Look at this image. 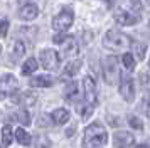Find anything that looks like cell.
Wrapping results in <instances>:
<instances>
[{
  "instance_id": "18",
  "label": "cell",
  "mask_w": 150,
  "mask_h": 148,
  "mask_svg": "<svg viewBox=\"0 0 150 148\" xmlns=\"http://www.w3.org/2000/svg\"><path fill=\"white\" fill-rule=\"evenodd\" d=\"M15 141L24 145V147H29V145H32V136L24 128H17L15 130Z\"/></svg>"
},
{
  "instance_id": "14",
  "label": "cell",
  "mask_w": 150,
  "mask_h": 148,
  "mask_svg": "<svg viewBox=\"0 0 150 148\" xmlns=\"http://www.w3.org/2000/svg\"><path fill=\"white\" fill-rule=\"evenodd\" d=\"M10 99H14L15 104H24V106H30V104H35V99L37 96L32 93H17L15 96H12Z\"/></svg>"
},
{
  "instance_id": "6",
  "label": "cell",
  "mask_w": 150,
  "mask_h": 148,
  "mask_svg": "<svg viewBox=\"0 0 150 148\" xmlns=\"http://www.w3.org/2000/svg\"><path fill=\"white\" fill-rule=\"evenodd\" d=\"M54 44H59L62 49V52H64V56L66 57H74L76 54H78V42H76L74 37H71V35H62V34H59V35H54Z\"/></svg>"
},
{
  "instance_id": "32",
  "label": "cell",
  "mask_w": 150,
  "mask_h": 148,
  "mask_svg": "<svg viewBox=\"0 0 150 148\" xmlns=\"http://www.w3.org/2000/svg\"><path fill=\"white\" fill-rule=\"evenodd\" d=\"M0 54H2V46H0Z\"/></svg>"
},
{
  "instance_id": "12",
  "label": "cell",
  "mask_w": 150,
  "mask_h": 148,
  "mask_svg": "<svg viewBox=\"0 0 150 148\" xmlns=\"http://www.w3.org/2000/svg\"><path fill=\"white\" fill-rule=\"evenodd\" d=\"M19 15H21L22 20H34L37 19V15H39V8L35 4H24V5L19 8Z\"/></svg>"
},
{
  "instance_id": "20",
  "label": "cell",
  "mask_w": 150,
  "mask_h": 148,
  "mask_svg": "<svg viewBox=\"0 0 150 148\" xmlns=\"http://www.w3.org/2000/svg\"><path fill=\"white\" fill-rule=\"evenodd\" d=\"M10 120L17 121L19 125L27 126L29 123H30V114H29L25 109H22V111H17V113H12V114H10Z\"/></svg>"
},
{
  "instance_id": "9",
  "label": "cell",
  "mask_w": 150,
  "mask_h": 148,
  "mask_svg": "<svg viewBox=\"0 0 150 148\" xmlns=\"http://www.w3.org/2000/svg\"><path fill=\"white\" fill-rule=\"evenodd\" d=\"M120 94H122V98L125 101H133L135 98V86H133V81L130 76L127 74H122V78H120Z\"/></svg>"
},
{
  "instance_id": "30",
  "label": "cell",
  "mask_w": 150,
  "mask_h": 148,
  "mask_svg": "<svg viewBox=\"0 0 150 148\" xmlns=\"http://www.w3.org/2000/svg\"><path fill=\"white\" fill-rule=\"evenodd\" d=\"M135 148H149V145H147V143H142V145H138V147H135Z\"/></svg>"
},
{
  "instance_id": "7",
  "label": "cell",
  "mask_w": 150,
  "mask_h": 148,
  "mask_svg": "<svg viewBox=\"0 0 150 148\" xmlns=\"http://www.w3.org/2000/svg\"><path fill=\"white\" fill-rule=\"evenodd\" d=\"M83 93H84V103L95 106L98 103V87L91 76H84L83 79Z\"/></svg>"
},
{
  "instance_id": "27",
  "label": "cell",
  "mask_w": 150,
  "mask_h": 148,
  "mask_svg": "<svg viewBox=\"0 0 150 148\" xmlns=\"http://www.w3.org/2000/svg\"><path fill=\"white\" fill-rule=\"evenodd\" d=\"M135 52L140 59H143V56H145V46L140 47V44H135Z\"/></svg>"
},
{
  "instance_id": "17",
  "label": "cell",
  "mask_w": 150,
  "mask_h": 148,
  "mask_svg": "<svg viewBox=\"0 0 150 148\" xmlns=\"http://www.w3.org/2000/svg\"><path fill=\"white\" fill-rule=\"evenodd\" d=\"M52 84H54V81L49 76H35V78H32L29 81L30 87H51Z\"/></svg>"
},
{
  "instance_id": "15",
  "label": "cell",
  "mask_w": 150,
  "mask_h": 148,
  "mask_svg": "<svg viewBox=\"0 0 150 148\" xmlns=\"http://www.w3.org/2000/svg\"><path fill=\"white\" fill-rule=\"evenodd\" d=\"M51 118H52L54 125H66L69 121V118H71V113L68 109H64V108H57V109H54L51 113Z\"/></svg>"
},
{
  "instance_id": "16",
  "label": "cell",
  "mask_w": 150,
  "mask_h": 148,
  "mask_svg": "<svg viewBox=\"0 0 150 148\" xmlns=\"http://www.w3.org/2000/svg\"><path fill=\"white\" fill-rule=\"evenodd\" d=\"M24 54H25V44L19 39L12 40V44H10V57H12V61L21 59Z\"/></svg>"
},
{
  "instance_id": "26",
  "label": "cell",
  "mask_w": 150,
  "mask_h": 148,
  "mask_svg": "<svg viewBox=\"0 0 150 148\" xmlns=\"http://www.w3.org/2000/svg\"><path fill=\"white\" fill-rule=\"evenodd\" d=\"M130 126L135 128V130H142L143 125H142V121L138 120V118H132V120H130Z\"/></svg>"
},
{
  "instance_id": "11",
  "label": "cell",
  "mask_w": 150,
  "mask_h": 148,
  "mask_svg": "<svg viewBox=\"0 0 150 148\" xmlns=\"http://www.w3.org/2000/svg\"><path fill=\"white\" fill-rule=\"evenodd\" d=\"M135 143V136L128 131H118L113 135V147L116 148H128Z\"/></svg>"
},
{
  "instance_id": "25",
  "label": "cell",
  "mask_w": 150,
  "mask_h": 148,
  "mask_svg": "<svg viewBox=\"0 0 150 148\" xmlns=\"http://www.w3.org/2000/svg\"><path fill=\"white\" fill-rule=\"evenodd\" d=\"M7 32H8V20L0 19V37H5Z\"/></svg>"
},
{
  "instance_id": "5",
  "label": "cell",
  "mask_w": 150,
  "mask_h": 148,
  "mask_svg": "<svg viewBox=\"0 0 150 148\" xmlns=\"http://www.w3.org/2000/svg\"><path fill=\"white\" fill-rule=\"evenodd\" d=\"M39 61H41V66L46 71H56L61 64V56L54 49H44L39 54Z\"/></svg>"
},
{
  "instance_id": "24",
  "label": "cell",
  "mask_w": 150,
  "mask_h": 148,
  "mask_svg": "<svg viewBox=\"0 0 150 148\" xmlns=\"http://www.w3.org/2000/svg\"><path fill=\"white\" fill-rule=\"evenodd\" d=\"M93 108H95V106H91V104H88V103L79 104V113H81L83 120H88L89 116H91V113H93Z\"/></svg>"
},
{
  "instance_id": "33",
  "label": "cell",
  "mask_w": 150,
  "mask_h": 148,
  "mask_svg": "<svg viewBox=\"0 0 150 148\" xmlns=\"http://www.w3.org/2000/svg\"><path fill=\"white\" fill-rule=\"evenodd\" d=\"M147 4H149V0H147Z\"/></svg>"
},
{
  "instance_id": "10",
  "label": "cell",
  "mask_w": 150,
  "mask_h": 148,
  "mask_svg": "<svg viewBox=\"0 0 150 148\" xmlns=\"http://www.w3.org/2000/svg\"><path fill=\"white\" fill-rule=\"evenodd\" d=\"M103 71H105V79L108 84H113L118 78V64L116 57H106L103 62Z\"/></svg>"
},
{
  "instance_id": "34",
  "label": "cell",
  "mask_w": 150,
  "mask_h": 148,
  "mask_svg": "<svg viewBox=\"0 0 150 148\" xmlns=\"http://www.w3.org/2000/svg\"><path fill=\"white\" fill-rule=\"evenodd\" d=\"M0 148H2V147H0Z\"/></svg>"
},
{
  "instance_id": "22",
  "label": "cell",
  "mask_w": 150,
  "mask_h": 148,
  "mask_svg": "<svg viewBox=\"0 0 150 148\" xmlns=\"http://www.w3.org/2000/svg\"><path fill=\"white\" fill-rule=\"evenodd\" d=\"M122 64L125 66L127 71H133V67H135V56L132 52H123L122 54Z\"/></svg>"
},
{
  "instance_id": "13",
  "label": "cell",
  "mask_w": 150,
  "mask_h": 148,
  "mask_svg": "<svg viewBox=\"0 0 150 148\" xmlns=\"http://www.w3.org/2000/svg\"><path fill=\"white\" fill-rule=\"evenodd\" d=\"M64 98L68 103H76V101L79 99V84L73 81V82H69L66 89H64Z\"/></svg>"
},
{
  "instance_id": "4",
  "label": "cell",
  "mask_w": 150,
  "mask_h": 148,
  "mask_svg": "<svg viewBox=\"0 0 150 148\" xmlns=\"http://www.w3.org/2000/svg\"><path fill=\"white\" fill-rule=\"evenodd\" d=\"M19 93V81L12 74H4L0 78V99H10Z\"/></svg>"
},
{
  "instance_id": "19",
  "label": "cell",
  "mask_w": 150,
  "mask_h": 148,
  "mask_svg": "<svg viewBox=\"0 0 150 148\" xmlns=\"http://www.w3.org/2000/svg\"><path fill=\"white\" fill-rule=\"evenodd\" d=\"M37 67H39L37 59H34V57H29V59H25L24 66H22V74H24V76H30L32 73H35V71H37Z\"/></svg>"
},
{
  "instance_id": "8",
  "label": "cell",
  "mask_w": 150,
  "mask_h": 148,
  "mask_svg": "<svg viewBox=\"0 0 150 148\" xmlns=\"http://www.w3.org/2000/svg\"><path fill=\"white\" fill-rule=\"evenodd\" d=\"M138 20H140V17H138L137 13L130 12V10H125V8L115 10V22L118 24V25L130 27V25H135Z\"/></svg>"
},
{
  "instance_id": "2",
  "label": "cell",
  "mask_w": 150,
  "mask_h": 148,
  "mask_svg": "<svg viewBox=\"0 0 150 148\" xmlns=\"http://www.w3.org/2000/svg\"><path fill=\"white\" fill-rule=\"evenodd\" d=\"M130 44H132V40L125 34L120 32V30H113V29H110L103 37V46L106 49H111V51H123Z\"/></svg>"
},
{
  "instance_id": "31",
  "label": "cell",
  "mask_w": 150,
  "mask_h": 148,
  "mask_svg": "<svg viewBox=\"0 0 150 148\" xmlns=\"http://www.w3.org/2000/svg\"><path fill=\"white\" fill-rule=\"evenodd\" d=\"M105 2H106V4H108L110 7H111V4H113V0H105Z\"/></svg>"
},
{
  "instance_id": "21",
  "label": "cell",
  "mask_w": 150,
  "mask_h": 148,
  "mask_svg": "<svg viewBox=\"0 0 150 148\" xmlns=\"http://www.w3.org/2000/svg\"><path fill=\"white\" fill-rule=\"evenodd\" d=\"M79 67H81V61L79 59H71V62H69L68 66H66V69H64V76H66V78L76 76L78 71H79Z\"/></svg>"
},
{
  "instance_id": "3",
  "label": "cell",
  "mask_w": 150,
  "mask_h": 148,
  "mask_svg": "<svg viewBox=\"0 0 150 148\" xmlns=\"http://www.w3.org/2000/svg\"><path fill=\"white\" fill-rule=\"evenodd\" d=\"M73 22H74V12H73V8L64 7L57 15H54V19H52V29L57 30V32H66V30H69V27L73 25Z\"/></svg>"
},
{
  "instance_id": "28",
  "label": "cell",
  "mask_w": 150,
  "mask_h": 148,
  "mask_svg": "<svg viewBox=\"0 0 150 148\" xmlns=\"http://www.w3.org/2000/svg\"><path fill=\"white\" fill-rule=\"evenodd\" d=\"M142 84H143V87H145V89L149 87V71H145V73H143V76H142Z\"/></svg>"
},
{
  "instance_id": "29",
  "label": "cell",
  "mask_w": 150,
  "mask_h": 148,
  "mask_svg": "<svg viewBox=\"0 0 150 148\" xmlns=\"http://www.w3.org/2000/svg\"><path fill=\"white\" fill-rule=\"evenodd\" d=\"M74 131H76V126H74V125H73V128H69L68 131H66V135H68V136H71V135L74 133Z\"/></svg>"
},
{
  "instance_id": "1",
  "label": "cell",
  "mask_w": 150,
  "mask_h": 148,
  "mask_svg": "<svg viewBox=\"0 0 150 148\" xmlns=\"http://www.w3.org/2000/svg\"><path fill=\"white\" fill-rule=\"evenodd\" d=\"M108 141V133L100 121L91 123L86 126L84 136L81 141V148H103Z\"/></svg>"
},
{
  "instance_id": "23",
  "label": "cell",
  "mask_w": 150,
  "mask_h": 148,
  "mask_svg": "<svg viewBox=\"0 0 150 148\" xmlns=\"http://www.w3.org/2000/svg\"><path fill=\"white\" fill-rule=\"evenodd\" d=\"M14 141V136H12V128L8 126V125H5V126L2 128V145L7 148L10 147V143Z\"/></svg>"
}]
</instances>
